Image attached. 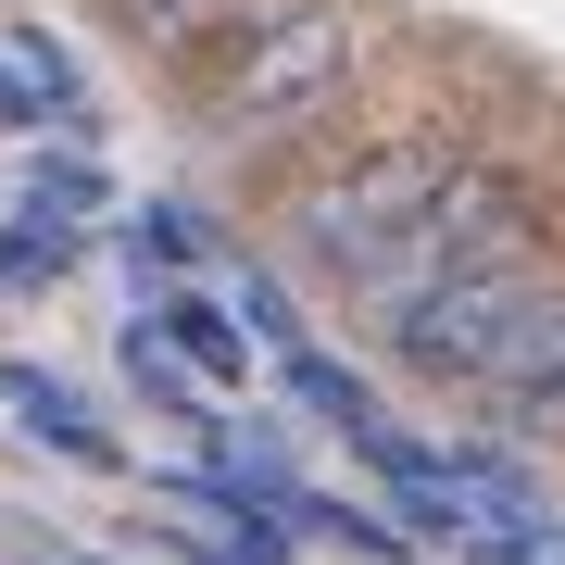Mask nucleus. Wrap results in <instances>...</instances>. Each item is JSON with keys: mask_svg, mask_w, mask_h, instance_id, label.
Masks as SVG:
<instances>
[{"mask_svg": "<svg viewBox=\"0 0 565 565\" xmlns=\"http://www.w3.org/2000/svg\"><path fill=\"white\" fill-rule=\"evenodd\" d=\"M541 565H565V527H553V541H541Z\"/></svg>", "mask_w": 565, "mask_h": 565, "instance_id": "obj_16", "label": "nucleus"}, {"mask_svg": "<svg viewBox=\"0 0 565 565\" xmlns=\"http://www.w3.org/2000/svg\"><path fill=\"white\" fill-rule=\"evenodd\" d=\"M126 390H139V403H163V415H189V364L151 340V315L126 327Z\"/></svg>", "mask_w": 565, "mask_h": 565, "instance_id": "obj_14", "label": "nucleus"}, {"mask_svg": "<svg viewBox=\"0 0 565 565\" xmlns=\"http://www.w3.org/2000/svg\"><path fill=\"white\" fill-rule=\"evenodd\" d=\"M25 214H51V226H88V214H114V177L88 151H39L25 163Z\"/></svg>", "mask_w": 565, "mask_h": 565, "instance_id": "obj_10", "label": "nucleus"}, {"mask_svg": "<svg viewBox=\"0 0 565 565\" xmlns=\"http://www.w3.org/2000/svg\"><path fill=\"white\" fill-rule=\"evenodd\" d=\"M277 377H289V403H302L315 427H340V440H352V427H377V390H364L340 352H315V340H302V352H277Z\"/></svg>", "mask_w": 565, "mask_h": 565, "instance_id": "obj_9", "label": "nucleus"}, {"mask_svg": "<svg viewBox=\"0 0 565 565\" xmlns=\"http://www.w3.org/2000/svg\"><path fill=\"white\" fill-rule=\"evenodd\" d=\"M0 415H13V427H25L39 452H63L76 478H114V465H126V440H114V427L88 415V403H76L63 377H51V364H0Z\"/></svg>", "mask_w": 565, "mask_h": 565, "instance_id": "obj_6", "label": "nucleus"}, {"mask_svg": "<svg viewBox=\"0 0 565 565\" xmlns=\"http://www.w3.org/2000/svg\"><path fill=\"white\" fill-rule=\"evenodd\" d=\"M239 13H264V0H102V25L126 51H151V63H202Z\"/></svg>", "mask_w": 565, "mask_h": 565, "instance_id": "obj_7", "label": "nucleus"}, {"mask_svg": "<svg viewBox=\"0 0 565 565\" xmlns=\"http://www.w3.org/2000/svg\"><path fill=\"white\" fill-rule=\"evenodd\" d=\"M553 289H565V277H553L541 252H490V264L427 277L415 302H390L377 340H390V364H403V377H427V390H478L490 364H503V340L553 302Z\"/></svg>", "mask_w": 565, "mask_h": 565, "instance_id": "obj_3", "label": "nucleus"}, {"mask_svg": "<svg viewBox=\"0 0 565 565\" xmlns=\"http://www.w3.org/2000/svg\"><path fill=\"white\" fill-rule=\"evenodd\" d=\"M76 565H114V553H76Z\"/></svg>", "mask_w": 565, "mask_h": 565, "instance_id": "obj_17", "label": "nucleus"}, {"mask_svg": "<svg viewBox=\"0 0 565 565\" xmlns=\"http://www.w3.org/2000/svg\"><path fill=\"white\" fill-rule=\"evenodd\" d=\"M63 277H76V226L0 214V289H63Z\"/></svg>", "mask_w": 565, "mask_h": 565, "instance_id": "obj_11", "label": "nucleus"}, {"mask_svg": "<svg viewBox=\"0 0 565 565\" xmlns=\"http://www.w3.org/2000/svg\"><path fill=\"white\" fill-rule=\"evenodd\" d=\"M352 63H364V13L352 0H264V13H239L189 63V126L214 151H277L315 114L352 102Z\"/></svg>", "mask_w": 565, "mask_h": 565, "instance_id": "obj_1", "label": "nucleus"}, {"mask_svg": "<svg viewBox=\"0 0 565 565\" xmlns=\"http://www.w3.org/2000/svg\"><path fill=\"white\" fill-rule=\"evenodd\" d=\"M202 252H214V239H202L189 202H139V214H126V264H139V277H189Z\"/></svg>", "mask_w": 565, "mask_h": 565, "instance_id": "obj_12", "label": "nucleus"}, {"mask_svg": "<svg viewBox=\"0 0 565 565\" xmlns=\"http://www.w3.org/2000/svg\"><path fill=\"white\" fill-rule=\"evenodd\" d=\"M440 189H452V139H364L352 163H327V177L289 189L277 239H289V264H302L315 289H340V302H352V289L427 226Z\"/></svg>", "mask_w": 565, "mask_h": 565, "instance_id": "obj_2", "label": "nucleus"}, {"mask_svg": "<svg viewBox=\"0 0 565 565\" xmlns=\"http://www.w3.org/2000/svg\"><path fill=\"white\" fill-rule=\"evenodd\" d=\"M226 327H239L252 352H302V315H289V289H277V277H252V289H239V315H226Z\"/></svg>", "mask_w": 565, "mask_h": 565, "instance_id": "obj_15", "label": "nucleus"}, {"mask_svg": "<svg viewBox=\"0 0 565 565\" xmlns=\"http://www.w3.org/2000/svg\"><path fill=\"white\" fill-rule=\"evenodd\" d=\"M465 403H490V427H503L515 452L565 427V289H553V302H541V315H527L515 340H503V364H490Z\"/></svg>", "mask_w": 565, "mask_h": 565, "instance_id": "obj_5", "label": "nucleus"}, {"mask_svg": "<svg viewBox=\"0 0 565 565\" xmlns=\"http://www.w3.org/2000/svg\"><path fill=\"white\" fill-rule=\"evenodd\" d=\"M151 340L177 352V364H202V377H239V364H252V340H239L214 302H163V327H151Z\"/></svg>", "mask_w": 565, "mask_h": 565, "instance_id": "obj_13", "label": "nucleus"}, {"mask_svg": "<svg viewBox=\"0 0 565 565\" xmlns=\"http://www.w3.org/2000/svg\"><path fill=\"white\" fill-rule=\"evenodd\" d=\"M277 527L289 541H327V553H364V565H403L415 553L377 503H327V490H277Z\"/></svg>", "mask_w": 565, "mask_h": 565, "instance_id": "obj_8", "label": "nucleus"}, {"mask_svg": "<svg viewBox=\"0 0 565 565\" xmlns=\"http://www.w3.org/2000/svg\"><path fill=\"white\" fill-rule=\"evenodd\" d=\"M352 452H364V478L390 490V527L403 541H427V553H465L478 541V515H465V490L440 478V440H415V427H352Z\"/></svg>", "mask_w": 565, "mask_h": 565, "instance_id": "obj_4", "label": "nucleus"}]
</instances>
